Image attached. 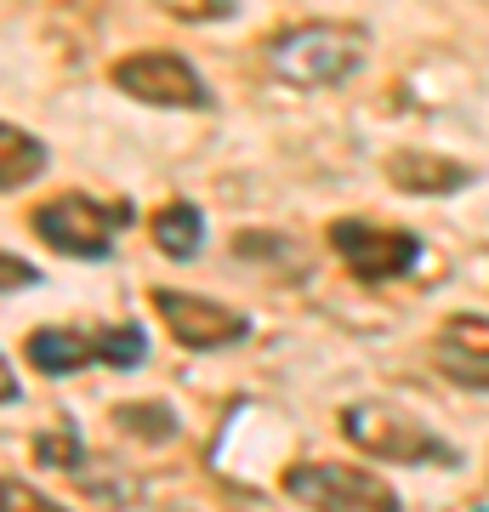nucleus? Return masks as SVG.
Returning a JSON list of instances; mask_svg holds the SVG:
<instances>
[{"instance_id":"nucleus-1","label":"nucleus","mask_w":489,"mask_h":512,"mask_svg":"<svg viewBox=\"0 0 489 512\" xmlns=\"http://www.w3.org/2000/svg\"><path fill=\"white\" fill-rule=\"evenodd\" d=\"M370 57V35L359 23H296V29H279L268 40V69L296 86V92H330V86H347L353 74L364 69Z\"/></svg>"},{"instance_id":"nucleus-2","label":"nucleus","mask_w":489,"mask_h":512,"mask_svg":"<svg viewBox=\"0 0 489 512\" xmlns=\"http://www.w3.org/2000/svg\"><path fill=\"white\" fill-rule=\"evenodd\" d=\"M342 439L364 456L393 461V467H444V473L467 467V456L444 433H433L427 421H416L399 404H376V399L342 404Z\"/></svg>"},{"instance_id":"nucleus-3","label":"nucleus","mask_w":489,"mask_h":512,"mask_svg":"<svg viewBox=\"0 0 489 512\" xmlns=\"http://www.w3.org/2000/svg\"><path fill=\"white\" fill-rule=\"evenodd\" d=\"M131 222V200H91V194H52L29 211V228L40 234V245H52L57 256L74 262H109L120 228Z\"/></svg>"},{"instance_id":"nucleus-4","label":"nucleus","mask_w":489,"mask_h":512,"mask_svg":"<svg viewBox=\"0 0 489 512\" xmlns=\"http://www.w3.org/2000/svg\"><path fill=\"white\" fill-rule=\"evenodd\" d=\"M279 490L308 512H404L399 490L353 461H290Z\"/></svg>"},{"instance_id":"nucleus-5","label":"nucleus","mask_w":489,"mask_h":512,"mask_svg":"<svg viewBox=\"0 0 489 512\" xmlns=\"http://www.w3.org/2000/svg\"><path fill=\"white\" fill-rule=\"evenodd\" d=\"M325 239L359 285L410 279L421 268V251H427L416 228H393V222H370V217H336L325 228Z\"/></svg>"},{"instance_id":"nucleus-6","label":"nucleus","mask_w":489,"mask_h":512,"mask_svg":"<svg viewBox=\"0 0 489 512\" xmlns=\"http://www.w3.org/2000/svg\"><path fill=\"white\" fill-rule=\"evenodd\" d=\"M109 86L131 103L148 109H182V114H211L217 92L205 86V74L188 63L182 52H131L120 63H109Z\"/></svg>"},{"instance_id":"nucleus-7","label":"nucleus","mask_w":489,"mask_h":512,"mask_svg":"<svg viewBox=\"0 0 489 512\" xmlns=\"http://www.w3.org/2000/svg\"><path fill=\"white\" fill-rule=\"evenodd\" d=\"M148 308L160 313V325L188 353H217V348L251 342V313H234L228 302H211V296L177 291V285H154L148 291Z\"/></svg>"},{"instance_id":"nucleus-8","label":"nucleus","mask_w":489,"mask_h":512,"mask_svg":"<svg viewBox=\"0 0 489 512\" xmlns=\"http://www.w3.org/2000/svg\"><path fill=\"white\" fill-rule=\"evenodd\" d=\"M433 370L461 393H489V319L484 313H450L433 336Z\"/></svg>"},{"instance_id":"nucleus-9","label":"nucleus","mask_w":489,"mask_h":512,"mask_svg":"<svg viewBox=\"0 0 489 512\" xmlns=\"http://www.w3.org/2000/svg\"><path fill=\"white\" fill-rule=\"evenodd\" d=\"M387 183L399 194H461V188L478 183V171L467 160H450V154H427V148H393L387 160Z\"/></svg>"},{"instance_id":"nucleus-10","label":"nucleus","mask_w":489,"mask_h":512,"mask_svg":"<svg viewBox=\"0 0 489 512\" xmlns=\"http://www.w3.org/2000/svg\"><path fill=\"white\" fill-rule=\"evenodd\" d=\"M23 359L40 370V376H74V370L86 365H103V330H69V325H40L29 330V342H23Z\"/></svg>"},{"instance_id":"nucleus-11","label":"nucleus","mask_w":489,"mask_h":512,"mask_svg":"<svg viewBox=\"0 0 489 512\" xmlns=\"http://www.w3.org/2000/svg\"><path fill=\"white\" fill-rule=\"evenodd\" d=\"M154 245H160L171 262H194V256L205 251V211L194 200H171L154 211Z\"/></svg>"},{"instance_id":"nucleus-12","label":"nucleus","mask_w":489,"mask_h":512,"mask_svg":"<svg viewBox=\"0 0 489 512\" xmlns=\"http://www.w3.org/2000/svg\"><path fill=\"white\" fill-rule=\"evenodd\" d=\"M52 165V148L40 143L35 131H23V126H0V188L6 194H18L23 183H35L40 171Z\"/></svg>"},{"instance_id":"nucleus-13","label":"nucleus","mask_w":489,"mask_h":512,"mask_svg":"<svg viewBox=\"0 0 489 512\" xmlns=\"http://www.w3.org/2000/svg\"><path fill=\"white\" fill-rule=\"evenodd\" d=\"M114 427H120V433H131V439H143V444H160V439H177V433H182L177 410H171V404H160V399L120 404V410H114Z\"/></svg>"},{"instance_id":"nucleus-14","label":"nucleus","mask_w":489,"mask_h":512,"mask_svg":"<svg viewBox=\"0 0 489 512\" xmlns=\"http://www.w3.org/2000/svg\"><path fill=\"white\" fill-rule=\"evenodd\" d=\"M103 365L109 370H143L148 365V330L137 325V319L103 325Z\"/></svg>"},{"instance_id":"nucleus-15","label":"nucleus","mask_w":489,"mask_h":512,"mask_svg":"<svg viewBox=\"0 0 489 512\" xmlns=\"http://www.w3.org/2000/svg\"><path fill=\"white\" fill-rule=\"evenodd\" d=\"M35 456L46 461V467H57V473H80L86 467V444H80V433L69 427H46V433H35Z\"/></svg>"},{"instance_id":"nucleus-16","label":"nucleus","mask_w":489,"mask_h":512,"mask_svg":"<svg viewBox=\"0 0 489 512\" xmlns=\"http://www.w3.org/2000/svg\"><path fill=\"white\" fill-rule=\"evenodd\" d=\"M160 12H171V18L182 23H228L239 18V0H154Z\"/></svg>"},{"instance_id":"nucleus-17","label":"nucleus","mask_w":489,"mask_h":512,"mask_svg":"<svg viewBox=\"0 0 489 512\" xmlns=\"http://www.w3.org/2000/svg\"><path fill=\"white\" fill-rule=\"evenodd\" d=\"M0 512H69V507H63L57 495L23 484V478H6V484H0Z\"/></svg>"},{"instance_id":"nucleus-18","label":"nucleus","mask_w":489,"mask_h":512,"mask_svg":"<svg viewBox=\"0 0 489 512\" xmlns=\"http://www.w3.org/2000/svg\"><path fill=\"white\" fill-rule=\"evenodd\" d=\"M234 256H251V262H256V256H285V262H290L296 245H290L285 234H234Z\"/></svg>"},{"instance_id":"nucleus-19","label":"nucleus","mask_w":489,"mask_h":512,"mask_svg":"<svg viewBox=\"0 0 489 512\" xmlns=\"http://www.w3.org/2000/svg\"><path fill=\"white\" fill-rule=\"evenodd\" d=\"M0 268H6V296H12V291H18V285H35V268H29V262H18V256H12V251H6V262H0Z\"/></svg>"},{"instance_id":"nucleus-20","label":"nucleus","mask_w":489,"mask_h":512,"mask_svg":"<svg viewBox=\"0 0 489 512\" xmlns=\"http://www.w3.org/2000/svg\"><path fill=\"white\" fill-rule=\"evenodd\" d=\"M478 512H489V507H478Z\"/></svg>"}]
</instances>
